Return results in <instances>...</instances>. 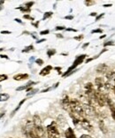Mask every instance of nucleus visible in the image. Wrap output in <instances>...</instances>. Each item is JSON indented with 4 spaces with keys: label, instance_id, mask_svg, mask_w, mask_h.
<instances>
[{
    "label": "nucleus",
    "instance_id": "nucleus-35",
    "mask_svg": "<svg viewBox=\"0 0 115 138\" xmlns=\"http://www.w3.org/2000/svg\"><path fill=\"white\" fill-rule=\"evenodd\" d=\"M80 138H92L90 135H83L80 136Z\"/></svg>",
    "mask_w": 115,
    "mask_h": 138
},
{
    "label": "nucleus",
    "instance_id": "nucleus-3",
    "mask_svg": "<svg viewBox=\"0 0 115 138\" xmlns=\"http://www.w3.org/2000/svg\"><path fill=\"white\" fill-rule=\"evenodd\" d=\"M108 97L104 93L100 91H96L95 93V101L100 106H104L107 103Z\"/></svg>",
    "mask_w": 115,
    "mask_h": 138
},
{
    "label": "nucleus",
    "instance_id": "nucleus-5",
    "mask_svg": "<svg viewBox=\"0 0 115 138\" xmlns=\"http://www.w3.org/2000/svg\"><path fill=\"white\" fill-rule=\"evenodd\" d=\"M83 112L84 113L89 117H93L96 115V111H95V108L91 105V104H87V103H84L83 105Z\"/></svg>",
    "mask_w": 115,
    "mask_h": 138
},
{
    "label": "nucleus",
    "instance_id": "nucleus-29",
    "mask_svg": "<svg viewBox=\"0 0 115 138\" xmlns=\"http://www.w3.org/2000/svg\"><path fill=\"white\" fill-rule=\"evenodd\" d=\"M6 113V111H3V110H0V118L2 117H4V115Z\"/></svg>",
    "mask_w": 115,
    "mask_h": 138
},
{
    "label": "nucleus",
    "instance_id": "nucleus-21",
    "mask_svg": "<svg viewBox=\"0 0 115 138\" xmlns=\"http://www.w3.org/2000/svg\"><path fill=\"white\" fill-rule=\"evenodd\" d=\"M8 79V76L7 75H5V74H0V82L2 81H5Z\"/></svg>",
    "mask_w": 115,
    "mask_h": 138
},
{
    "label": "nucleus",
    "instance_id": "nucleus-39",
    "mask_svg": "<svg viewBox=\"0 0 115 138\" xmlns=\"http://www.w3.org/2000/svg\"><path fill=\"white\" fill-rule=\"evenodd\" d=\"M38 24H39V21H36L35 23H33V22H32V25H34V27H36V28L38 27Z\"/></svg>",
    "mask_w": 115,
    "mask_h": 138
},
{
    "label": "nucleus",
    "instance_id": "nucleus-14",
    "mask_svg": "<svg viewBox=\"0 0 115 138\" xmlns=\"http://www.w3.org/2000/svg\"><path fill=\"white\" fill-rule=\"evenodd\" d=\"M9 98H10V95L8 94H6V93L0 94V102H6L9 100Z\"/></svg>",
    "mask_w": 115,
    "mask_h": 138
},
{
    "label": "nucleus",
    "instance_id": "nucleus-40",
    "mask_svg": "<svg viewBox=\"0 0 115 138\" xmlns=\"http://www.w3.org/2000/svg\"><path fill=\"white\" fill-rule=\"evenodd\" d=\"M4 4V1H0V10H2L3 7H2V5Z\"/></svg>",
    "mask_w": 115,
    "mask_h": 138
},
{
    "label": "nucleus",
    "instance_id": "nucleus-20",
    "mask_svg": "<svg viewBox=\"0 0 115 138\" xmlns=\"http://www.w3.org/2000/svg\"><path fill=\"white\" fill-rule=\"evenodd\" d=\"M55 53H56V50L55 49H50V50L47 51V55L49 56V57H52V55H54Z\"/></svg>",
    "mask_w": 115,
    "mask_h": 138
},
{
    "label": "nucleus",
    "instance_id": "nucleus-36",
    "mask_svg": "<svg viewBox=\"0 0 115 138\" xmlns=\"http://www.w3.org/2000/svg\"><path fill=\"white\" fill-rule=\"evenodd\" d=\"M104 13H101V14L99 15V16H98V17L96 18V20H97V21H98V20H100L101 18H102V17H103V16H104Z\"/></svg>",
    "mask_w": 115,
    "mask_h": 138
},
{
    "label": "nucleus",
    "instance_id": "nucleus-7",
    "mask_svg": "<svg viewBox=\"0 0 115 138\" xmlns=\"http://www.w3.org/2000/svg\"><path fill=\"white\" fill-rule=\"evenodd\" d=\"M80 126L83 127L85 130H88V131H92V126L89 124V122L87 119H84V118H82L81 120L80 121Z\"/></svg>",
    "mask_w": 115,
    "mask_h": 138
},
{
    "label": "nucleus",
    "instance_id": "nucleus-18",
    "mask_svg": "<svg viewBox=\"0 0 115 138\" xmlns=\"http://www.w3.org/2000/svg\"><path fill=\"white\" fill-rule=\"evenodd\" d=\"M52 14H53V13H52V12H46V13H44V14H43V20H46V19H48V18L52 17Z\"/></svg>",
    "mask_w": 115,
    "mask_h": 138
},
{
    "label": "nucleus",
    "instance_id": "nucleus-33",
    "mask_svg": "<svg viewBox=\"0 0 115 138\" xmlns=\"http://www.w3.org/2000/svg\"><path fill=\"white\" fill-rule=\"evenodd\" d=\"M0 57L4 59H6V60H9V57L7 55H6V54H0Z\"/></svg>",
    "mask_w": 115,
    "mask_h": 138
},
{
    "label": "nucleus",
    "instance_id": "nucleus-1",
    "mask_svg": "<svg viewBox=\"0 0 115 138\" xmlns=\"http://www.w3.org/2000/svg\"><path fill=\"white\" fill-rule=\"evenodd\" d=\"M24 133H25L27 138H40L35 133L34 123L30 122V121H29L26 124V126L24 127Z\"/></svg>",
    "mask_w": 115,
    "mask_h": 138
},
{
    "label": "nucleus",
    "instance_id": "nucleus-13",
    "mask_svg": "<svg viewBox=\"0 0 115 138\" xmlns=\"http://www.w3.org/2000/svg\"><path fill=\"white\" fill-rule=\"evenodd\" d=\"M65 135H66V138H76L75 133H74V130L71 127H68L66 129V133H65Z\"/></svg>",
    "mask_w": 115,
    "mask_h": 138
},
{
    "label": "nucleus",
    "instance_id": "nucleus-45",
    "mask_svg": "<svg viewBox=\"0 0 115 138\" xmlns=\"http://www.w3.org/2000/svg\"><path fill=\"white\" fill-rule=\"evenodd\" d=\"M88 45H89V43H87V44H85V45H84V46H83V47H86L87 46H88Z\"/></svg>",
    "mask_w": 115,
    "mask_h": 138
},
{
    "label": "nucleus",
    "instance_id": "nucleus-9",
    "mask_svg": "<svg viewBox=\"0 0 115 138\" xmlns=\"http://www.w3.org/2000/svg\"><path fill=\"white\" fill-rule=\"evenodd\" d=\"M29 79V74H17L13 77V79L17 80V81H21V80H25Z\"/></svg>",
    "mask_w": 115,
    "mask_h": 138
},
{
    "label": "nucleus",
    "instance_id": "nucleus-28",
    "mask_svg": "<svg viewBox=\"0 0 115 138\" xmlns=\"http://www.w3.org/2000/svg\"><path fill=\"white\" fill-rule=\"evenodd\" d=\"M66 28L65 27H63V26H57L56 27V29L57 30H63V29H65Z\"/></svg>",
    "mask_w": 115,
    "mask_h": 138
},
{
    "label": "nucleus",
    "instance_id": "nucleus-22",
    "mask_svg": "<svg viewBox=\"0 0 115 138\" xmlns=\"http://www.w3.org/2000/svg\"><path fill=\"white\" fill-rule=\"evenodd\" d=\"M36 92H38V89H32L31 91H29L28 94H27V95L28 96H29V95H32V94H34Z\"/></svg>",
    "mask_w": 115,
    "mask_h": 138
},
{
    "label": "nucleus",
    "instance_id": "nucleus-24",
    "mask_svg": "<svg viewBox=\"0 0 115 138\" xmlns=\"http://www.w3.org/2000/svg\"><path fill=\"white\" fill-rule=\"evenodd\" d=\"M34 4V2H28V3L25 4V6H26V7H28V8H30V7H31Z\"/></svg>",
    "mask_w": 115,
    "mask_h": 138
},
{
    "label": "nucleus",
    "instance_id": "nucleus-26",
    "mask_svg": "<svg viewBox=\"0 0 115 138\" xmlns=\"http://www.w3.org/2000/svg\"><path fill=\"white\" fill-rule=\"evenodd\" d=\"M23 17H24V19H29V20H34V18L33 17H31V16H29V15H28V14H24L23 15Z\"/></svg>",
    "mask_w": 115,
    "mask_h": 138
},
{
    "label": "nucleus",
    "instance_id": "nucleus-42",
    "mask_svg": "<svg viewBox=\"0 0 115 138\" xmlns=\"http://www.w3.org/2000/svg\"><path fill=\"white\" fill-rule=\"evenodd\" d=\"M46 39H44V38H43V39H40V40H38L37 43H41V42H44L45 41Z\"/></svg>",
    "mask_w": 115,
    "mask_h": 138
},
{
    "label": "nucleus",
    "instance_id": "nucleus-4",
    "mask_svg": "<svg viewBox=\"0 0 115 138\" xmlns=\"http://www.w3.org/2000/svg\"><path fill=\"white\" fill-rule=\"evenodd\" d=\"M85 57H86V54H81V55H80V56H78L77 58H76V60H75V62H74V63H73V65L71 66V67L69 68L68 70L65 72V73L63 74V77H66V76H68L69 74L71 73L72 71H75V69L76 67H77L78 65L79 64H80L81 62H83V60L85 59Z\"/></svg>",
    "mask_w": 115,
    "mask_h": 138
},
{
    "label": "nucleus",
    "instance_id": "nucleus-32",
    "mask_svg": "<svg viewBox=\"0 0 115 138\" xmlns=\"http://www.w3.org/2000/svg\"><path fill=\"white\" fill-rule=\"evenodd\" d=\"M112 45H114L113 44V42H106V43H105V44L104 45V46H112Z\"/></svg>",
    "mask_w": 115,
    "mask_h": 138
},
{
    "label": "nucleus",
    "instance_id": "nucleus-17",
    "mask_svg": "<svg viewBox=\"0 0 115 138\" xmlns=\"http://www.w3.org/2000/svg\"><path fill=\"white\" fill-rule=\"evenodd\" d=\"M32 50H34V46H33L32 45H30V46L25 47V48L23 49L22 53H29V52H30V51H32Z\"/></svg>",
    "mask_w": 115,
    "mask_h": 138
},
{
    "label": "nucleus",
    "instance_id": "nucleus-34",
    "mask_svg": "<svg viewBox=\"0 0 115 138\" xmlns=\"http://www.w3.org/2000/svg\"><path fill=\"white\" fill-rule=\"evenodd\" d=\"M11 31H7V30H2L1 34H11Z\"/></svg>",
    "mask_w": 115,
    "mask_h": 138
},
{
    "label": "nucleus",
    "instance_id": "nucleus-8",
    "mask_svg": "<svg viewBox=\"0 0 115 138\" xmlns=\"http://www.w3.org/2000/svg\"><path fill=\"white\" fill-rule=\"evenodd\" d=\"M108 66L105 64H100L97 67V71L98 73H106L108 71Z\"/></svg>",
    "mask_w": 115,
    "mask_h": 138
},
{
    "label": "nucleus",
    "instance_id": "nucleus-48",
    "mask_svg": "<svg viewBox=\"0 0 115 138\" xmlns=\"http://www.w3.org/2000/svg\"><path fill=\"white\" fill-rule=\"evenodd\" d=\"M4 50V48H0V51H3Z\"/></svg>",
    "mask_w": 115,
    "mask_h": 138
},
{
    "label": "nucleus",
    "instance_id": "nucleus-2",
    "mask_svg": "<svg viewBox=\"0 0 115 138\" xmlns=\"http://www.w3.org/2000/svg\"><path fill=\"white\" fill-rule=\"evenodd\" d=\"M47 135L48 138H60L59 132L54 123H52L50 126H47Z\"/></svg>",
    "mask_w": 115,
    "mask_h": 138
},
{
    "label": "nucleus",
    "instance_id": "nucleus-27",
    "mask_svg": "<svg viewBox=\"0 0 115 138\" xmlns=\"http://www.w3.org/2000/svg\"><path fill=\"white\" fill-rule=\"evenodd\" d=\"M92 33H102V29H93V30H92Z\"/></svg>",
    "mask_w": 115,
    "mask_h": 138
},
{
    "label": "nucleus",
    "instance_id": "nucleus-6",
    "mask_svg": "<svg viewBox=\"0 0 115 138\" xmlns=\"http://www.w3.org/2000/svg\"><path fill=\"white\" fill-rule=\"evenodd\" d=\"M96 85H97V88H98V91L103 92L104 90H105V82L104 81V79L102 78H97L95 80Z\"/></svg>",
    "mask_w": 115,
    "mask_h": 138
},
{
    "label": "nucleus",
    "instance_id": "nucleus-23",
    "mask_svg": "<svg viewBox=\"0 0 115 138\" xmlns=\"http://www.w3.org/2000/svg\"><path fill=\"white\" fill-rule=\"evenodd\" d=\"M35 62H36L38 65H43V61L42 60V59H36V60H35Z\"/></svg>",
    "mask_w": 115,
    "mask_h": 138
},
{
    "label": "nucleus",
    "instance_id": "nucleus-31",
    "mask_svg": "<svg viewBox=\"0 0 115 138\" xmlns=\"http://www.w3.org/2000/svg\"><path fill=\"white\" fill-rule=\"evenodd\" d=\"M82 38H83V36L80 35L79 37H75V39H76V40H80V39H82Z\"/></svg>",
    "mask_w": 115,
    "mask_h": 138
},
{
    "label": "nucleus",
    "instance_id": "nucleus-25",
    "mask_svg": "<svg viewBox=\"0 0 115 138\" xmlns=\"http://www.w3.org/2000/svg\"><path fill=\"white\" fill-rule=\"evenodd\" d=\"M50 30L49 29H46V30H43V31H41L40 34L41 35H47V34H49Z\"/></svg>",
    "mask_w": 115,
    "mask_h": 138
},
{
    "label": "nucleus",
    "instance_id": "nucleus-46",
    "mask_svg": "<svg viewBox=\"0 0 115 138\" xmlns=\"http://www.w3.org/2000/svg\"><path fill=\"white\" fill-rule=\"evenodd\" d=\"M104 6H112V5H104Z\"/></svg>",
    "mask_w": 115,
    "mask_h": 138
},
{
    "label": "nucleus",
    "instance_id": "nucleus-12",
    "mask_svg": "<svg viewBox=\"0 0 115 138\" xmlns=\"http://www.w3.org/2000/svg\"><path fill=\"white\" fill-rule=\"evenodd\" d=\"M106 79L107 81H109L111 83L115 82V71H109L106 74Z\"/></svg>",
    "mask_w": 115,
    "mask_h": 138
},
{
    "label": "nucleus",
    "instance_id": "nucleus-41",
    "mask_svg": "<svg viewBox=\"0 0 115 138\" xmlns=\"http://www.w3.org/2000/svg\"><path fill=\"white\" fill-rule=\"evenodd\" d=\"M15 21H17V22H19V23H22V21H20V19H17V18L15 19Z\"/></svg>",
    "mask_w": 115,
    "mask_h": 138
},
{
    "label": "nucleus",
    "instance_id": "nucleus-44",
    "mask_svg": "<svg viewBox=\"0 0 115 138\" xmlns=\"http://www.w3.org/2000/svg\"><path fill=\"white\" fill-rule=\"evenodd\" d=\"M90 15H91V16H96V15H97V13H90Z\"/></svg>",
    "mask_w": 115,
    "mask_h": 138
},
{
    "label": "nucleus",
    "instance_id": "nucleus-19",
    "mask_svg": "<svg viewBox=\"0 0 115 138\" xmlns=\"http://www.w3.org/2000/svg\"><path fill=\"white\" fill-rule=\"evenodd\" d=\"M18 9H20V11L22 13H30V11H31V9L30 8H28V7H22V6H20V7H18Z\"/></svg>",
    "mask_w": 115,
    "mask_h": 138
},
{
    "label": "nucleus",
    "instance_id": "nucleus-15",
    "mask_svg": "<svg viewBox=\"0 0 115 138\" xmlns=\"http://www.w3.org/2000/svg\"><path fill=\"white\" fill-rule=\"evenodd\" d=\"M25 101H26V99H23V100L21 101V102H20V103H19V105L17 106V108H16V109H15L14 111H13V112H12L11 117H13V116H14V114H15V113H16V112H17V111H19V110H20V106H21V105H22V104H23V103H25Z\"/></svg>",
    "mask_w": 115,
    "mask_h": 138
},
{
    "label": "nucleus",
    "instance_id": "nucleus-47",
    "mask_svg": "<svg viewBox=\"0 0 115 138\" xmlns=\"http://www.w3.org/2000/svg\"><path fill=\"white\" fill-rule=\"evenodd\" d=\"M105 38V35L102 36V37H100V38Z\"/></svg>",
    "mask_w": 115,
    "mask_h": 138
},
{
    "label": "nucleus",
    "instance_id": "nucleus-16",
    "mask_svg": "<svg viewBox=\"0 0 115 138\" xmlns=\"http://www.w3.org/2000/svg\"><path fill=\"white\" fill-rule=\"evenodd\" d=\"M99 126H100L101 131H102L103 133H104V134H106L107 129H106V127H105V126H104V124L103 121H100V123H99Z\"/></svg>",
    "mask_w": 115,
    "mask_h": 138
},
{
    "label": "nucleus",
    "instance_id": "nucleus-11",
    "mask_svg": "<svg viewBox=\"0 0 115 138\" xmlns=\"http://www.w3.org/2000/svg\"><path fill=\"white\" fill-rule=\"evenodd\" d=\"M52 70V67L51 65H48V66H46L45 68H43V70L40 71V75L41 76H46V75H48V74L51 72V71Z\"/></svg>",
    "mask_w": 115,
    "mask_h": 138
},
{
    "label": "nucleus",
    "instance_id": "nucleus-37",
    "mask_svg": "<svg viewBox=\"0 0 115 138\" xmlns=\"http://www.w3.org/2000/svg\"><path fill=\"white\" fill-rule=\"evenodd\" d=\"M73 18H74V16H73V15H69V16H66V17H65V19H68V20H72Z\"/></svg>",
    "mask_w": 115,
    "mask_h": 138
},
{
    "label": "nucleus",
    "instance_id": "nucleus-49",
    "mask_svg": "<svg viewBox=\"0 0 115 138\" xmlns=\"http://www.w3.org/2000/svg\"><path fill=\"white\" fill-rule=\"evenodd\" d=\"M113 90H114V94H115V85H114V87H113Z\"/></svg>",
    "mask_w": 115,
    "mask_h": 138
},
{
    "label": "nucleus",
    "instance_id": "nucleus-10",
    "mask_svg": "<svg viewBox=\"0 0 115 138\" xmlns=\"http://www.w3.org/2000/svg\"><path fill=\"white\" fill-rule=\"evenodd\" d=\"M33 123H34V126L38 127V126H42V121H41V118L38 115H34V118H33Z\"/></svg>",
    "mask_w": 115,
    "mask_h": 138
},
{
    "label": "nucleus",
    "instance_id": "nucleus-43",
    "mask_svg": "<svg viewBox=\"0 0 115 138\" xmlns=\"http://www.w3.org/2000/svg\"><path fill=\"white\" fill-rule=\"evenodd\" d=\"M56 36H57V38H63V36L61 35V34H57Z\"/></svg>",
    "mask_w": 115,
    "mask_h": 138
},
{
    "label": "nucleus",
    "instance_id": "nucleus-30",
    "mask_svg": "<svg viewBox=\"0 0 115 138\" xmlns=\"http://www.w3.org/2000/svg\"><path fill=\"white\" fill-rule=\"evenodd\" d=\"M66 31H74V32H76L77 29H71V28H68V29H66Z\"/></svg>",
    "mask_w": 115,
    "mask_h": 138
},
{
    "label": "nucleus",
    "instance_id": "nucleus-38",
    "mask_svg": "<svg viewBox=\"0 0 115 138\" xmlns=\"http://www.w3.org/2000/svg\"><path fill=\"white\" fill-rule=\"evenodd\" d=\"M55 70H57V71H58V74H60V71H61V68L60 67H56V68H54Z\"/></svg>",
    "mask_w": 115,
    "mask_h": 138
}]
</instances>
